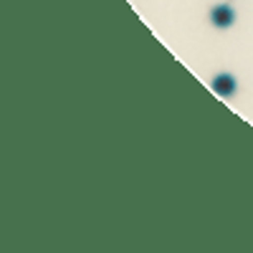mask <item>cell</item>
<instances>
[{"label":"cell","instance_id":"cell-1","mask_svg":"<svg viewBox=\"0 0 253 253\" xmlns=\"http://www.w3.org/2000/svg\"><path fill=\"white\" fill-rule=\"evenodd\" d=\"M210 20H213V26H218V28H228V26H233V20H236V10L230 5H215L210 10Z\"/></svg>","mask_w":253,"mask_h":253},{"label":"cell","instance_id":"cell-2","mask_svg":"<svg viewBox=\"0 0 253 253\" xmlns=\"http://www.w3.org/2000/svg\"><path fill=\"white\" fill-rule=\"evenodd\" d=\"M213 91L220 94V96H230L236 91V76H230V74H218L213 79Z\"/></svg>","mask_w":253,"mask_h":253}]
</instances>
